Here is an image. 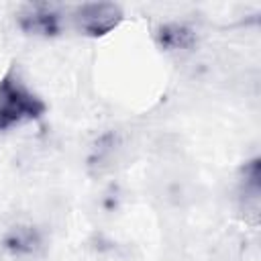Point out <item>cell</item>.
<instances>
[{
  "label": "cell",
  "mask_w": 261,
  "mask_h": 261,
  "mask_svg": "<svg viewBox=\"0 0 261 261\" xmlns=\"http://www.w3.org/2000/svg\"><path fill=\"white\" fill-rule=\"evenodd\" d=\"M45 108V102L29 90L14 71H8L0 80V130H10L41 118Z\"/></svg>",
  "instance_id": "6da1fadb"
},
{
  "label": "cell",
  "mask_w": 261,
  "mask_h": 261,
  "mask_svg": "<svg viewBox=\"0 0 261 261\" xmlns=\"http://www.w3.org/2000/svg\"><path fill=\"white\" fill-rule=\"evenodd\" d=\"M71 18L82 35L104 37L120 24L122 8L114 2H86L73 10Z\"/></svg>",
  "instance_id": "7a4b0ae2"
},
{
  "label": "cell",
  "mask_w": 261,
  "mask_h": 261,
  "mask_svg": "<svg viewBox=\"0 0 261 261\" xmlns=\"http://www.w3.org/2000/svg\"><path fill=\"white\" fill-rule=\"evenodd\" d=\"M63 12L57 4H27L18 12V27L37 37H53L61 31Z\"/></svg>",
  "instance_id": "3957f363"
},
{
  "label": "cell",
  "mask_w": 261,
  "mask_h": 261,
  "mask_svg": "<svg viewBox=\"0 0 261 261\" xmlns=\"http://www.w3.org/2000/svg\"><path fill=\"white\" fill-rule=\"evenodd\" d=\"M241 210L251 224L259 220V165L257 159L245 167V177L241 179Z\"/></svg>",
  "instance_id": "277c9868"
},
{
  "label": "cell",
  "mask_w": 261,
  "mask_h": 261,
  "mask_svg": "<svg viewBox=\"0 0 261 261\" xmlns=\"http://www.w3.org/2000/svg\"><path fill=\"white\" fill-rule=\"evenodd\" d=\"M157 39H159V45L167 51H181V49H188L192 43H194V31L188 29L186 24H163L159 31H157Z\"/></svg>",
  "instance_id": "5b68a950"
}]
</instances>
